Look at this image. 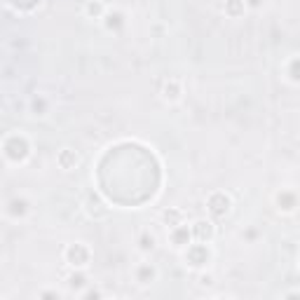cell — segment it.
Instances as JSON below:
<instances>
[{
    "mask_svg": "<svg viewBox=\"0 0 300 300\" xmlns=\"http://www.w3.org/2000/svg\"><path fill=\"white\" fill-rule=\"evenodd\" d=\"M251 5H260V0H251Z\"/></svg>",
    "mask_w": 300,
    "mask_h": 300,
    "instance_id": "cell-3",
    "label": "cell"
},
{
    "mask_svg": "<svg viewBox=\"0 0 300 300\" xmlns=\"http://www.w3.org/2000/svg\"><path fill=\"white\" fill-rule=\"evenodd\" d=\"M99 10H101L99 5H89V12H92V14H96V12H99Z\"/></svg>",
    "mask_w": 300,
    "mask_h": 300,
    "instance_id": "cell-2",
    "label": "cell"
},
{
    "mask_svg": "<svg viewBox=\"0 0 300 300\" xmlns=\"http://www.w3.org/2000/svg\"><path fill=\"white\" fill-rule=\"evenodd\" d=\"M197 235H199V239H204V237H209L211 235V227H209V223H197Z\"/></svg>",
    "mask_w": 300,
    "mask_h": 300,
    "instance_id": "cell-1",
    "label": "cell"
}]
</instances>
